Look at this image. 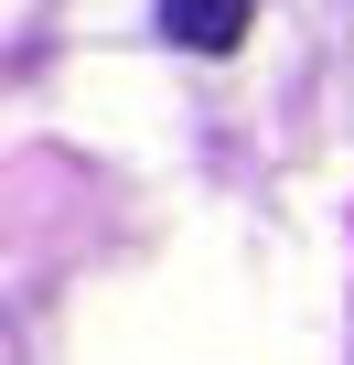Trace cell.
Here are the masks:
<instances>
[{
  "mask_svg": "<svg viewBox=\"0 0 354 365\" xmlns=\"http://www.w3.org/2000/svg\"><path fill=\"white\" fill-rule=\"evenodd\" d=\"M247 22H258V0H161V33L183 54H236Z\"/></svg>",
  "mask_w": 354,
  "mask_h": 365,
  "instance_id": "6da1fadb",
  "label": "cell"
}]
</instances>
